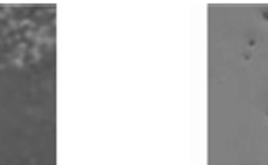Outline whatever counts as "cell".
<instances>
[{
	"instance_id": "1",
	"label": "cell",
	"mask_w": 268,
	"mask_h": 165,
	"mask_svg": "<svg viewBox=\"0 0 268 165\" xmlns=\"http://www.w3.org/2000/svg\"><path fill=\"white\" fill-rule=\"evenodd\" d=\"M263 19H265V21H268V10H263Z\"/></svg>"
}]
</instances>
